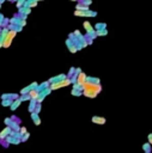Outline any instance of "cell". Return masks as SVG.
Returning <instances> with one entry per match:
<instances>
[{
  "instance_id": "obj_12",
  "label": "cell",
  "mask_w": 152,
  "mask_h": 153,
  "mask_svg": "<svg viewBox=\"0 0 152 153\" xmlns=\"http://www.w3.org/2000/svg\"><path fill=\"white\" fill-rule=\"evenodd\" d=\"M145 153H146V152H145Z\"/></svg>"
},
{
  "instance_id": "obj_1",
  "label": "cell",
  "mask_w": 152,
  "mask_h": 153,
  "mask_svg": "<svg viewBox=\"0 0 152 153\" xmlns=\"http://www.w3.org/2000/svg\"><path fill=\"white\" fill-rule=\"evenodd\" d=\"M99 91H101V86L99 85H94V84H89V82L84 84V94L86 97L94 98V97H96V94Z\"/></svg>"
},
{
  "instance_id": "obj_5",
  "label": "cell",
  "mask_w": 152,
  "mask_h": 153,
  "mask_svg": "<svg viewBox=\"0 0 152 153\" xmlns=\"http://www.w3.org/2000/svg\"><path fill=\"white\" fill-rule=\"evenodd\" d=\"M68 84H70V81H68V80H65V81H62V82L54 84V85L52 86V89H59V87H62V86H65V85H68Z\"/></svg>"
},
{
  "instance_id": "obj_4",
  "label": "cell",
  "mask_w": 152,
  "mask_h": 153,
  "mask_svg": "<svg viewBox=\"0 0 152 153\" xmlns=\"http://www.w3.org/2000/svg\"><path fill=\"white\" fill-rule=\"evenodd\" d=\"M16 35V32L15 31H11L10 32V34H8V36H7V38L5 39V43H4V46L5 47H8V44L11 43V41H12V37H13V36Z\"/></svg>"
},
{
  "instance_id": "obj_6",
  "label": "cell",
  "mask_w": 152,
  "mask_h": 153,
  "mask_svg": "<svg viewBox=\"0 0 152 153\" xmlns=\"http://www.w3.org/2000/svg\"><path fill=\"white\" fill-rule=\"evenodd\" d=\"M32 120H34V123H35L36 126H40V124H41V120H40V117L37 116V114H32Z\"/></svg>"
},
{
  "instance_id": "obj_7",
  "label": "cell",
  "mask_w": 152,
  "mask_h": 153,
  "mask_svg": "<svg viewBox=\"0 0 152 153\" xmlns=\"http://www.w3.org/2000/svg\"><path fill=\"white\" fill-rule=\"evenodd\" d=\"M143 149H144L146 153H150V151H151V145H150L148 142H146V144L143 145Z\"/></svg>"
},
{
  "instance_id": "obj_9",
  "label": "cell",
  "mask_w": 152,
  "mask_h": 153,
  "mask_svg": "<svg viewBox=\"0 0 152 153\" xmlns=\"http://www.w3.org/2000/svg\"><path fill=\"white\" fill-rule=\"evenodd\" d=\"M29 136H30V134L27 133V134H24L23 136H22V141H27L28 139H29Z\"/></svg>"
},
{
  "instance_id": "obj_3",
  "label": "cell",
  "mask_w": 152,
  "mask_h": 153,
  "mask_svg": "<svg viewBox=\"0 0 152 153\" xmlns=\"http://www.w3.org/2000/svg\"><path fill=\"white\" fill-rule=\"evenodd\" d=\"M92 122H94V123H97V124H104L105 118L99 117V116H94V117H92Z\"/></svg>"
},
{
  "instance_id": "obj_2",
  "label": "cell",
  "mask_w": 152,
  "mask_h": 153,
  "mask_svg": "<svg viewBox=\"0 0 152 153\" xmlns=\"http://www.w3.org/2000/svg\"><path fill=\"white\" fill-rule=\"evenodd\" d=\"M10 133H11V127H6L3 132H0V140H3V139H5L6 136H8Z\"/></svg>"
},
{
  "instance_id": "obj_8",
  "label": "cell",
  "mask_w": 152,
  "mask_h": 153,
  "mask_svg": "<svg viewBox=\"0 0 152 153\" xmlns=\"http://www.w3.org/2000/svg\"><path fill=\"white\" fill-rule=\"evenodd\" d=\"M84 80H85V75L83 74H80L79 75V79H78V84H80V85H84V84H85V82H84Z\"/></svg>"
},
{
  "instance_id": "obj_10",
  "label": "cell",
  "mask_w": 152,
  "mask_h": 153,
  "mask_svg": "<svg viewBox=\"0 0 152 153\" xmlns=\"http://www.w3.org/2000/svg\"><path fill=\"white\" fill-rule=\"evenodd\" d=\"M28 132H27V128H25V127H22V128H20V135H22V136H23L24 134H27Z\"/></svg>"
},
{
  "instance_id": "obj_11",
  "label": "cell",
  "mask_w": 152,
  "mask_h": 153,
  "mask_svg": "<svg viewBox=\"0 0 152 153\" xmlns=\"http://www.w3.org/2000/svg\"><path fill=\"white\" fill-rule=\"evenodd\" d=\"M147 139H148V144H150V145H152V133L147 135Z\"/></svg>"
}]
</instances>
